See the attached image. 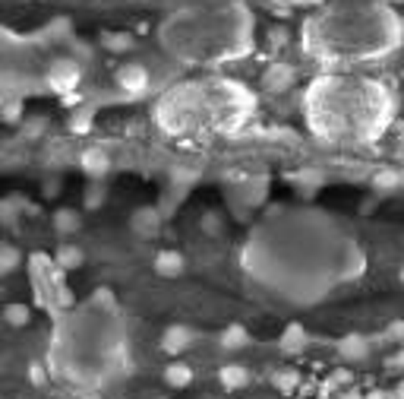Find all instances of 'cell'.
Segmentation results:
<instances>
[{
    "mask_svg": "<svg viewBox=\"0 0 404 399\" xmlns=\"http://www.w3.org/2000/svg\"><path fill=\"white\" fill-rule=\"evenodd\" d=\"M401 16L386 4H344L303 23V48L319 64H357L386 58L401 45Z\"/></svg>",
    "mask_w": 404,
    "mask_h": 399,
    "instance_id": "2",
    "label": "cell"
},
{
    "mask_svg": "<svg viewBox=\"0 0 404 399\" xmlns=\"http://www.w3.org/2000/svg\"><path fill=\"white\" fill-rule=\"evenodd\" d=\"M54 263H58V270H76V266L82 263V250L76 248V244H63L58 248V254H54Z\"/></svg>",
    "mask_w": 404,
    "mask_h": 399,
    "instance_id": "14",
    "label": "cell"
},
{
    "mask_svg": "<svg viewBox=\"0 0 404 399\" xmlns=\"http://www.w3.org/2000/svg\"><path fill=\"white\" fill-rule=\"evenodd\" d=\"M114 83H117L120 92L143 95L146 89H148V70H146L143 64H124V67H117Z\"/></svg>",
    "mask_w": 404,
    "mask_h": 399,
    "instance_id": "6",
    "label": "cell"
},
{
    "mask_svg": "<svg viewBox=\"0 0 404 399\" xmlns=\"http://www.w3.org/2000/svg\"><path fill=\"white\" fill-rule=\"evenodd\" d=\"M104 48H111V51H126V48H133V38L130 35H102Z\"/></svg>",
    "mask_w": 404,
    "mask_h": 399,
    "instance_id": "20",
    "label": "cell"
},
{
    "mask_svg": "<svg viewBox=\"0 0 404 399\" xmlns=\"http://www.w3.org/2000/svg\"><path fill=\"white\" fill-rule=\"evenodd\" d=\"M388 336H392V339H404V324H395V326H388Z\"/></svg>",
    "mask_w": 404,
    "mask_h": 399,
    "instance_id": "24",
    "label": "cell"
},
{
    "mask_svg": "<svg viewBox=\"0 0 404 399\" xmlns=\"http://www.w3.org/2000/svg\"><path fill=\"white\" fill-rule=\"evenodd\" d=\"M401 184V178L398 174H376V187H398Z\"/></svg>",
    "mask_w": 404,
    "mask_h": 399,
    "instance_id": "23",
    "label": "cell"
},
{
    "mask_svg": "<svg viewBox=\"0 0 404 399\" xmlns=\"http://www.w3.org/2000/svg\"><path fill=\"white\" fill-rule=\"evenodd\" d=\"M388 365H395V368H404V349L398 355H395V358H388Z\"/></svg>",
    "mask_w": 404,
    "mask_h": 399,
    "instance_id": "27",
    "label": "cell"
},
{
    "mask_svg": "<svg viewBox=\"0 0 404 399\" xmlns=\"http://www.w3.org/2000/svg\"><path fill=\"white\" fill-rule=\"evenodd\" d=\"M272 41H275V45H281V41H288V32H285V29H275V32H272Z\"/></svg>",
    "mask_w": 404,
    "mask_h": 399,
    "instance_id": "26",
    "label": "cell"
},
{
    "mask_svg": "<svg viewBox=\"0 0 404 399\" xmlns=\"http://www.w3.org/2000/svg\"><path fill=\"white\" fill-rule=\"evenodd\" d=\"M89 127H92V111H89V108L76 111V115H73V124H70V130H73V133H86Z\"/></svg>",
    "mask_w": 404,
    "mask_h": 399,
    "instance_id": "22",
    "label": "cell"
},
{
    "mask_svg": "<svg viewBox=\"0 0 404 399\" xmlns=\"http://www.w3.org/2000/svg\"><path fill=\"white\" fill-rule=\"evenodd\" d=\"M401 282H404V272H401Z\"/></svg>",
    "mask_w": 404,
    "mask_h": 399,
    "instance_id": "32",
    "label": "cell"
},
{
    "mask_svg": "<svg viewBox=\"0 0 404 399\" xmlns=\"http://www.w3.org/2000/svg\"><path fill=\"white\" fill-rule=\"evenodd\" d=\"M281 4H316V0H281Z\"/></svg>",
    "mask_w": 404,
    "mask_h": 399,
    "instance_id": "29",
    "label": "cell"
},
{
    "mask_svg": "<svg viewBox=\"0 0 404 399\" xmlns=\"http://www.w3.org/2000/svg\"><path fill=\"white\" fill-rule=\"evenodd\" d=\"M290 83H294V70L288 64H275L266 70V76H262V86H266V92L272 95H281L290 89Z\"/></svg>",
    "mask_w": 404,
    "mask_h": 399,
    "instance_id": "8",
    "label": "cell"
},
{
    "mask_svg": "<svg viewBox=\"0 0 404 399\" xmlns=\"http://www.w3.org/2000/svg\"><path fill=\"white\" fill-rule=\"evenodd\" d=\"M190 342H193V330L183 324H171L165 333H161V349H165L168 355H180L190 349Z\"/></svg>",
    "mask_w": 404,
    "mask_h": 399,
    "instance_id": "7",
    "label": "cell"
},
{
    "mask_svg": "<svg viewBox=\"0 0 404 399\" xmlns=\"http://www.w3.org/2000/svg\"><path fill=\"white\" fill-rule=\"evenodd\" d=\"M165 383L168 387H174V390L190 387V383H193V368L183 365V361H174V365L165 368Z\"/></svg>",
    "mask_w": 404,
    "mask_h": 399,
    "instance_id": "12",
    "label": "cell"
},
{
    "mask_svg": "<svg viewBox=\"0 0 404 399\" xmlns=\"http://www.w3.org/2000/svg\"><path fill=\"white\" fill-rule=\"evenodd\" d=\"M54 228H58V232H76V228H80V216H76L73 209H60V213L54 216Z\"/></svg>",
    "mask_w": 404,
    "mask_h": 399,
    "instance_id": "18",
    "label": "cell"
},
{
    "mask_svg": "<svg viewBox=\"0 0 404 399\" xmlns=\"http://www.w3.org/2000/svg\"><path fill=\"white\" fill-rule=\"evenodd\" d=\"M338 352H342V358H347V361H360V358H366V352H370V342H366V336L351 333L338 342Z\"/></svg>",
    "mask_w": 404,
    "mask_h": 399,
    "instance_id": "10",
    "label": "cell"
},
{
    "mask_svg": "<svg viewBox=\"0 0 404 399\" xmlns=\"http://www.w3.org/2000/svg\"><path fill=\"white\" fill-rule=\"evenodd\" d=\"M256 111L253 92L228 76L180 83L155 105V121L171 137H209L240 130Z\"/></svg>",
    "mask_w": 404,
    "mask_h": 399,
    "instance_id": "3",
    "label": "cell"
},
{
    "mask_svg": "<svg viewBox=\"0 0 404 399\" xmlns=\"http://www.w3.org/2000/svg\"><path fill=\"white\" fill-rule=\"evenodd\" d=\"M364 399H388L386 393H370V396H364Z\"/></svg>",
    "mask_w": 404,
    "mask_h": 399,
    "instance_id": "30",
    "label": "cell"
},
{
    "mask_svg": "<svg viewBox=\"0 0 404 399\" xmlns=\"http://www.w3.org/2000/svg\"><path fill=\"white\" fill-rule=\"evenodd\" d=\"M19 263V250L13 244H0V276L13 272V266Z\"/></svg>",
    "mask_w": 404,
    "mask_h": 399,
    "instance_id": "19",
    "label": "cell"
},
{
    "mask_svg": "<svg viewBox=\"0 0 404 399\" xmlns=\"http://www.w3.org/2000/svg\"><path fill=\"white\" fill-rule=\"evenodd\" d=\"M0 38H10V35H4V32H0Z\"/></svg>",
    "mask_w": 404,
    "mask_h": 399,
    "instance_id": "31",
    "label": "cell"
},
{
    "mask_svg": "<svg viewBox=\"0 0 404 399\" xmlns=\"http://www.w3.org/2000/svg\"><path fill=\"white\" fill-rule=\"evenodd\" d=\"M4 317H6V324L10 326H29V320H32V311L26 304H6V311H4Z\"/></svg>",
    "mask_w": 404,
    "mask_h": 399,
    "instance_id": "17",
    "label": "cell"
},
{
    "mask_svg": "<svg viewBox=\"0 0 404 399\" xmlns=\"http://www.w3.org/2000/svg\"><path fill=\"white\" fill-rule=\"evenodd\" d=\"M395 399H404V381H398V387H395Z\"/></svg>",
    "mask_w": 404,
    "mask_h": 399,
    "instance_id": "28",
    "label": "cell"
},
{
    "mask_svg": "<svg viewBox=\"0 0 404 399\" xmlns=\"http://www.w3.org/2000/svg\"><path fill=\"white\" fill-rule=\"evenodd\" d=\"M80 162L92 178H102V174H108V168H111V159H108V152L104 149H86Z\"/></svg>",
    "mask_w": 404,
    "mask_h": 399,
    "instance_id": "11",
    "label": "cell"
},
{
    "mask_svg": "<svg viewBox=\"0 0 404 399\" xmlns=\"http://www.w3.org/2000/svg\"><path fill=\"white\" fill-rule=\"evenodd\" d=\"M246 342H250V336H246V330L240 324H231L228 330L222 333V349L224 352H237V349H244Z\"/></svg>",
    "mask_w": 404,
    "mask_h": 399,
    "instance_id": "15",
    "label": "cell"
},
{
    "mask_svg": "<svg viewBox=\"0 0 404 399\" xmlns=\"http://www.w3.org/2000/svg\"><path fill=\"white\" fill-rule=\"evenodd\" d=\"M155 270L165 279H177L187 270V260H183V254H177V250H161V254L155 257Z\"/></svg>",
    "mask_w": 404,
    "mask_h": 399,
    "instance_id": "9",
    "label": "cell"
},
{
    "mask_svg": "<svg viewBox=\"0 0 404 399\" xmlns=\"http://www.w3.org/2000/svg\"><path fill=\"white\" fill-rule=\"evenodd\" d=\"M303 115L322 143L366 146L392 127L395 95L386 83L373 76L322 73L307 86Z\"/></svg>",
    "mask_w": 404,
    "mask_h": 399,
    "instance_id": "1",
    "label": "cell"
},
{
    "mask_svg": "<svg viewBox=\"0 0 404 399\" xmlns=\"http://www.w3.org/2000/svg\"><path fill=\"white\" fill-rule=\"evenodd\" d=\"M32 383H45V371L38 365H32Z\"/></svg>",
    "mask_w": 404,
    "mask_h": 399,
    "instance_id": "25",
    "label": "cell"
},
{
    "mask_svg": "<svg viewBox=\"0 0 404 399\" xmlns=\"http://www.w3.org/2000/svg\"><path fill=\"white\" fill-rule=\"evenodd\" d=\"M80 80H82V70H80V64H76L73 58L54 60L51 70H48V86H51L54 92H60V95L73 92V89L80 86Z\"/></svg>",
    "mask_w": 404,
    "mask_h": 399,
    "instance_id": "5",
    "label": "cell"
},
{
    "mask_svg": "<svg viewBox=\"0 0 404 399\" xmlns=\"http://www.w3.org/2000/svg\"><path fill=\"white\" fill-rule=\"evenodd\" d=\"M303 346H307V333H303V326L290 324L285 336H281V349L285 352H303Z\"/></svg>",
    "mask_w": 404,
    "mask_h": 399,
    "instance_id": "16",
    "label": "cell"
},
{
    "mask_svg": "<svg viewBox=\"0 0 404 399\" xmlns=\"http://www.w3.org/2000/svg\"><path fill=\"white\" fill-rule=\"evenodd\" d=\"M275 387H278L281 393H290V390L297 387V371H278V374H275Z\"/></svg>",
    "mask_w": 404,
    "mask_h": 399,
    "instance_id": "21",
    "label": "cell"
},
{
    "mask_svg": "<svg viewBox=\"0 0 404 399\" xmlns=\"http://www.w3.org/2000/svg\"><path fill=\"white\" fill-rule=\"evenodd\" d=\"M218 381H222L224 390H240V387H246V381H250V371L240 368V365H224L222 374H218Z\"/></svg>",
    "mask_w": 404,
    "mask_h": 399,
    "instance_id": "13",
    "label": "cell"
},
{
    "mask_svg": "<svg viewBox=\"0 0 404 399\" xmlns=\"http://www.w3.org/2000/svg\"><path fill=\"white\" fill-rule=\"evenodd\" d=\"M158 38L180 60L193 64L234 60L253 48V16L244 4L193 6L161 23Z\"/></svg>",
    "mask_w": 404,
    "mask_h": 399,
    "instance_id": "4",
    "label": "cell"
}]
</instances>
